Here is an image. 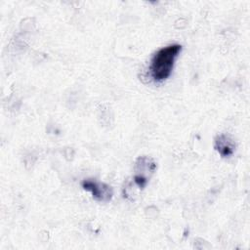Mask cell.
Returning a JSON list of instances; mask_svg holds the SVG:
<instances>
[{"instance_id": "obj_4", "label": "cell", "mask_w": 250, "mask_h": 250, "mask_svg": "<svg viewBox=\"0 0 250 250\" xmlns=\"http://www.w3.org/2000/svg\"><path fill=\"white\" fill-rule=\"evenodd\" d=\"M215 148L222 157H229L234 151V143L227 135H220L215 140Z\"/></svg>"}, {"instance_id": "obj_3", "label": "cell", "mask_w": 250, "mask_h": 250, "mask_svg": "<svg viewBox=\"0 0 250 250\" xmlns=\"http://www.w3.org/2000/svg\"><path fill=\"white\" fill-rule=\"evenodd\" d=\"M82 187L84 189L90 191L93 197L102 202H106L110 200L112 196V189L109 186L100 183L98 181L93 180H84L82 182Z\"/></svg>"}, {"instance_id": "obj_1", "label": "cell", "mask_w": 250, "mask_h": 250, "mask_svg": "<svg viewBox=\"0 0 250 250\" xmlns=\"http://www.w3.org/2000/svg\"><path fill=\"white\" fill-rule=\"evenodd\" d=\"M181 50L180 44H171L160 48L153 54L150 60L149 72L154 81L161 82L170 76Z\"/></svg>"}, {"instance_id": "obj_2", "label": "cell", "mask_w": 250, "mask_h": 250, "mask_svg": "<svg viewBox=\"0 0 250 250\" xmlns=\"http://www.w3.org/2000/svg\"><path fill=\"white\" fill-rule=\"evenodd\" d=\"M156 168L153 160L147 156L139 157L136 163V174L134 176L135 183L139 188H144L148 181V174L154 172Z\"/></svg>"}]
</instances>
